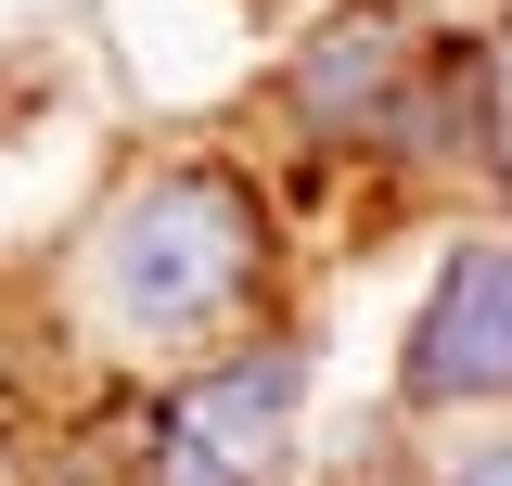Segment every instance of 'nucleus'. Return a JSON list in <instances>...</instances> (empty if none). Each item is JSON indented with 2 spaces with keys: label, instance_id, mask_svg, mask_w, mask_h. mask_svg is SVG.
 I'll return each instance as SVG.
<instances>
[{
  "label": "nucleus",
  "instance_id": "nucleus-1",
  "mask_svg": "<svg viewBox=\"0 0 512 486\" xmlns=\"http://www.w3.org/2000/svg\"><path fill=\"white\" fill-rule=\"evenodd\" d=\"M269 295H282V218L231 154H141L64 243L77 346L141 384L269 333Z\"/></svg>",
  "mask_w": 512,
  "mask_h": 486
},
{
  "label": "nucleus",
  "instance_id": "nucleus-2",
  "mask_svg": "<svg viewBox=\"0 0 512 486\" xmlns=\"http://www.w3.org/2000/svg\"><path fill=\"white\" fill-rule=\"evenodd\" d=\"M308 397H320V346L295 333V320H269V333H244V346L141 384L128 423L167 435V448H192V461H218V474H244V486H282L295 448H308Z\"/></svg>",
  "mask_w": 512,
  "mask_h": 486
},
{
  "label": "nucleus",
  "instance_id": "nucleus-3",
  "mask_svg": "<svg viewBox=\"0 0 512 486\" xmlns=\"http://www.w3.org/2000/svg\"><path fill=\"white\" fill-rule=\"evenodd\" d=\"M397 410L410 423H474L512 410V231H461L397 333Z\"/></svg>",
  "mask_w": 512,
  "mask_h": 486
},
{
  "label": "nucleus",
  "instance_id": "nucleus-4",
  "mask_svg": "<svg viewBox=\"0 0 512 486\" xmlns=\"http://www.w3.org/2000/svg\"><path fill=\"white\" fill-rule=\"evenodd\" d=\"M410 64H423L410 13H397V0H346V13H320L308 39L282 52L269 103H282V128H295L308 154H372V128H384V103L410 90Z\"/></svg>",
  "mask_w": 512,
  "mask_h": 486
},
{
  "label": "nucleus",
  "instance_id": "nucleus-5",
  "mask_svg": "<svg viewBox=\"0 0 512 486\" xmlns=\"http://www.w3.org/2000/svg\"><path fill=\"white\" fill-rule=\"evenodd\" d=\"M423 486H512V410L448 423V435H436V461H423Z\"/></svg>",
  "mask_w": 512,
  "mask_h": 486
}]
</instances>
